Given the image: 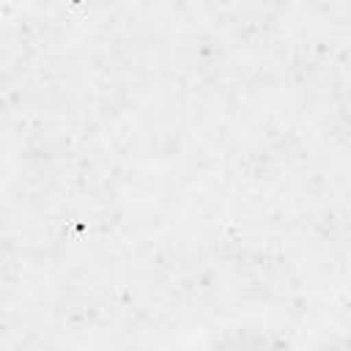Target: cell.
Masks as SVG:
<instances>
[{"instance_id": "cell-1", "label": "cell", "mask_w": 351, "mask_h": 351, "mask_svg": "<svg viewBox=\"0 0 351 351\" xmlns=\"http://www.w3.org/2000/svg\"><path fill=\"white\" fill-rule=\"evenodd\" d=\"M222 351H274L266 346L263 337H255V335H247V337H236L230 346H225Z\"/></svg>"}, {"instance_id": "cell-2", "label": "cell", "mask_w": 351, "mask_h": 351, "mask_svg": "<svg viewBox=\"0 0 351 351\" xmlns=\"http://www.w3.org/2000/svg\"><path fill=\"white\" fill-rule=\"evenodd\" d=\"M324 351H348V348H324Z\"/></svg>"}]
</instances>
